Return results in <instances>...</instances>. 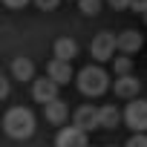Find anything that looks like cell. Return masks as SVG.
<instances>
[{"label": "cell", "instance_id": "cell-1", "mask_svg": "<svg viewBox=\"0 0 147 147\" xmlns=\"http://www.w3.org/2000/svg\"><path fill=\"white\" fill-rule=\"evenodd\" d=\"M3 130L12 138H29L35 133V113L29 107H12L3 115Z\"/></svg>", "mask_w": 147, "mask_h": 147}, {"label": "cell", "instance_id": "cell-2", "mask_svg": "<svg viewBox=\"0 0 147 147\" xmlns=\"http://www.w3.org/2000/svg\"><path fill=\"white\" fill-rule=\"evenodd\" d=\"M75 81H78V90L84 95H90V98H98V95H104L110 90V75H107L101 66H92V63L78 72Z\"/></svg>", "mask_w": 147, "mask_h": 147}, {"label": "cell", "instance_id": "cell-3", "mask_svg": "<svg viewBox=\"0 0 147 147\" xmlns=\"http://www.w3.org/2000/svg\"><path fill=\"white\" fill-rule=\"evenodd\" d=\"M115 49H118V40H115V35H110V32L95 35L92 43H90V52H92L95 61H113V58H115Z\"/></svg>", "mask_w": 147, "mask_h": 147}, {"label": "cell", "instance_id": "cell-4", "mask_svg": "<svg viewBox=\"0 0 147 147\" xmlns=\"http://www.w3.org/2000/svg\"><path fill=\"white\" fill-rule=\"evenodd\" d=\"M58 90H61V84L58 81H52L49 75L46 78H35L32 81V98L38 101V104H52V101H58Z\"/></svg>", "mask_w": 147, "mask_h": 147}, {"label": "cell", "instance_id": "cell-5", "mask_svg": "<svg viewBox=\"0 0 147 147\" xmlns=\"http://www.w3.org/2000/svg\"><path fill=\"white\" fill-rule=\"evenodd\" d=\"M124 121L136 133H144L147 130V101H130L124 110Z\"/></svg>", "mask_w": 147, "mask_h": 147}, {"label": "cell", "instance_id": "cell-6", "mask_svg": "<svg viewBox=\"0 0 147 147\" xmlns=\"http://www.w3.org/2000/svg\"><path fill=\"white\" fill-rule=\"evenodd\" d=\"M72 124H75L78 130H84V133H90V130L101 127V115H98V110H95V107L84 104V107H78V110H75V115H72Z\"/></svg>", "mask_w": 147, "mask_h": 147}, {"label": "cell", "instance_id": "cell-7", "mask_svg": "<svg viewBox=\"0 0 147 147\" xmlns=\"http://www.w3.org/2000/svg\"><path fill=\"white\" fill-rule=\"evenodd\" d=\"M55 147H87V133L78 130L75 124H69V127L58 130V136H55Z\"/></svg>", "mask_w": 147, "mask_h": 147}, {"label": "cell", "instance_id": "cell-8", "mask_svg": "<svg viewBox=\"0 0 147 147\" xmlns=\"http://www.w3.org/2000/svg\"><path fill=\"white\" fill-rule=\"evenodd\" d=\"M115 40H118V52H121V55H133V52H138L141 43H144L141 32H136V29H124Z\"/></svg>", "mask_w": 147, "mask_h": 147}, {"label": "cell", "instance_id": "cell-9", "mask_svg": "<svg viewBox=\"0 0 147 147\" xmlns=\"http://www.w3.org/2000/svg\"><path fill=\"white\" fill-rule=\"evenodd\" d=\"M113 90H115V95H118V98H124V101H133V98H138V90H141V84H138V78H133V75H124V78H115Z\"/></svg>", "mask_w": 147, "mask_h": 147}, {"label": "cell", "instance_id": "cell-10", "mask_svg": "<svg viewBox=\"0 0 147 147\" xmlns=\"http://www.w3.org/2000/svg\"><path fill=\"white\" fill-rule=\"evenodd\" d=\"M46 75L58 84H69L72 78V61H61V58H52L49 66H46Z\"/></svg>", "mask_w": 147, "mask_h": 147}, {"label": "cell", "instance_id": "cell-11", "mask_svg": "<svg viewBox=\"0 0 147 147\" xmlns=\"http://www.w3.org/2000/svg\"><path fill=\"white\" fill-rule=\"evenodd\" d=\"M12 78H18V81H32L35 78V63L29 61V58H15L12 61Z\"/></svg>", "mask_w": 147, "mask_h": 147}, {"label": "cell", "instance_id": "cell-12", "mask_svg": "<svg viewBox=\"0 0 147 147\" xmlns=\"http://www.w3.org/2000/svg\"><path fill=\"white\" fill-rule=\"evenodd\" d=\"M43 115H46V121H49V124H63V121H66V115H69V110H66V104L58 98V101H52V104H46V107H43Z\"/></svg>", "mask_w": 147, "mask_h": 147}, {"label": "cell", "instance_id": "cell-13", "mask_svg": "<svg viewBox=\"0 0 147 147\" xmlns=\"http://www.w3.org/2000/svg\"><path fill=\"white\" fill-rule=\"evenodd\" d=\"M52 52H55V58H61V61H72V58L78 55V43L72 40V38H58Z\"/></svg>", "mask_w": 147, "mask_h": 147}, {"label": "cell", "instance_id": "cell-14", "mask_svg": "<svg viewBox=\"0 0 147 147\" xmlns=\"http://www.w3.org/2000/svg\"><path fill=\"white\" fill-rule=\"evenodd\" d=\"M98 115H101V127H115V124L121 121V110H118L115 104H104V107H98Z\"/></svg>", "mask_w": 147, "mask_h": 147}, {"label": "cell", "instance_id": "cell-15", "mask_svg": "<svg viewBox=\"0 0 147 147\" xmlns=\"http://www.w3.org/2000/svg\"><path fill=\"white\" fill-rule=\"evenodd\" d=\"M113 72H115V78L133 75V58H130V55H118V58H113Z\"/></svg>", "mask_w": 147, "mask_h": 147}, {"label": "cell", "instance_id": "cell-16", "mask_svg": "<svg viewBox=\"0 0 147 147\" xmlns=\"http://www.w3.org/2000/svg\"><path fill=\"white\" fill-rule=\"evenodd\" d=\"M78 6L84 15H98L101 12V0H78Z\"/></svg>", "mask_w": 147, "mask_h": 147}, {"label": "cell", "instance_id": "cell-17", "mask_svg": "<svg viewBox=\"0 0 147 147\" xmlns=\"http://www.w3.org/2000/svg\"><path fill=\"white\" fill-rule=\"evenodd\" d=\"M124 147H147V136H144V133H136V136H133Z\"/></svg>", "mask_w": 147, "mask_h": 147}, {"label": "cell", "instance_id": "cell-18", "mask_svg": "<svg viewBox=\"0 0 147 147\" xmlns=\"http://www.w3.org/2000/svg\"><path fill=\"white\" fill-rule=\"evenodd\" d=\"M35 3H38V9H40V12H55L61 0H35Z\"/></svg>", "mask_w": 147, "mask_h": 147}, {"label": "cell", "instance_id": "cell-19", "mask_svg": "<svg viewBox=\"0 0 147 147\" xmlns=\"http://www.w3.org/2000/svg\"><path fill=\"white\" fill-rule=\"evenodd\" d=\"M0 98H9V75H0Z\"/></svg>", "mask_w": 147, "mask_h": 147}, {"label": "cell", "instance_id": "cell-20", "mask_svg": "<svg viewBox=\"0 0 147 147\" xmlns=\"http://www.w3.org/2000/svg\"><path fill=\"white\" fill-rule=\"evenodd\" d=\"M107 3H110L113 9H130V3H133V0H107Z\"/></svg>", "mask_w": 147, "mask_h": 147}, {"label": "cell", "instance_id": "cell-21", "mask_svg": "<svg viewBox=\"0 0 147 147\" xmlns=\"http://www.w3.org/2000/svg\"><path fill=\"white\" fill-rule=\"evenodd\" d=\"M29 3V0H3V6H9V9H23Z\"/></svg>", "mask_w": 147, "mask_h": 147}, {"label": "cell", "instance_id": "cell-22", "mask_svg": "<svg viewBox=\"0 0 147 147\" xmlns=\"http://www.w3.org/2000/svg\"><path fill=\"white\" fill-rule=\"evenodd\" d=\"M130 9H136V12H147V0H133V3H130Z\"/></svg>", "mask_w": 147, "mask_h": 147}, {"label": "cell", "instance_id": "cell-23", "mask_svg": "<svg viewBox=\"0 0 147 147\" xmlns=\"http://www.w3.org/2000/svg\"><path fill=\"white\" fill-rule=\"evenodd\" d=\"M144 23H147V12H144Z\"/></svg>", "mask_w": 147, "mask_h": 147}, {"label": "cell", "instance_id": "cell-24", "mask_svg": "<svg viewBox=\"0 0 147 147\" xmlns=\"http://www.w3.org/2000/svg\"><path fill=\"white\" fill-rule=\"evenodd\" d=\"M110 147H113V144H110Z\"/></svg>", "mask_w": 147, "mask_h": 147}]
</instances>
